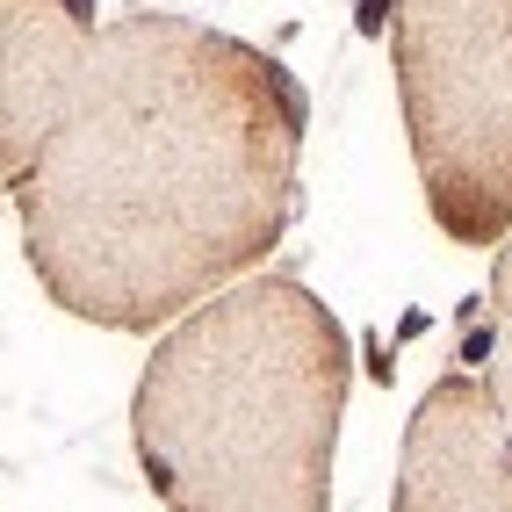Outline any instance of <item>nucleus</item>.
Here are the masks:
<instances>
[{"instance_id":"f03ea898","label":"nucleus","mask_w":512,"mask_h":512,"mask_svg":"<svg viewBox=\"0 0 512 512\" xmlns=\"http://www.w3.org/2000/svg\"><path fill=\"white\" fill-rule=\"evenodd\" d=\"M354 339L318 289L246 275L195 303L130 390L138 469L166 512H332Z\"/></svg>"},{"instance_id":"20e7f679","label":"nucleus","mask_w":512,"mask_h":512,"mask_svg":"<svg viewBox=\"0 0 512 512\" xmlns=\"http://www.w3.org/2000/svg\"><path fill=\"white\" fill-rule=\"evenodd\" d=\"M390 512H512V419L484 375H440L404 419Z\"/></svg>"},{"instance_id":"423d86ee","label":"nucleus","mask_w":512,"mask_h":512,"mask_svg":"<svg viewBox=\"0 0 512 512\" xmlns=\"http://www.w3.org/2000/svg\"><path fill=\"white\" fill-rule=\"evenodd\" d=\"M491 354H484V383L498 390L505 419H512V231L491 246Z\"/></svg>"},{"instance_id":"39448f33","label":"nucleus","mask_w":512,"mask_h":512,"mask_svg":"<svg viewBox=\"0 0 512 512\" xmlns=\"http://www.w3.org/2000/svg\"><path fill=\"white\" fill-rule=\"evenodd\" d=\"M101 0H0V188L58 138L101 37Z\"/></svg>"},{"instance_id":"f257e3e1","label":"nucleus","mask_w":512,"mask_h":512,"mask_svg":"<svg viewBox=\"0 0 512 512\" xmlns=\"http://www.w3.org/2000/svg\"><path fill=\"white\" fill-rule=\"evenodd\" d=\"M303 123L275 51L159 8L101 22L58 138L15 181L37 289L80 325L152 332L246 282L296 217Z\"/></svg>"},{"instance_id":"7ed1b4c3","label":"nucleus","mask_w":512,"mask_h":512,"mask_svg":"<svg viewBox=\"0 0 512 512\" xmlns=\"http://www.w3.org/2000/svg\"><path fill=\"white\" fill-rule=\"evenodd\" d=\"M404 138L455 246L512 231V0H383Z\"/></svg>"}]
</instances>
